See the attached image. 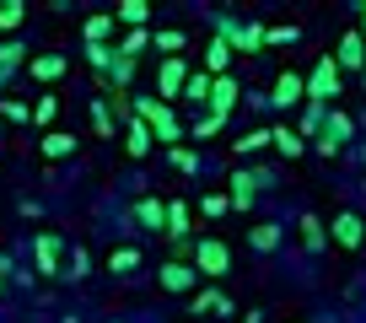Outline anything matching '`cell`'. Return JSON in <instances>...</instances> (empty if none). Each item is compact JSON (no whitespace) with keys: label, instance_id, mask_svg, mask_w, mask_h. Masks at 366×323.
<instances>
[{"label":"cell","instance_id":"7c38bea8","mask_svg":"<svg viewBox=\"0 0 366 323\" xmlns=\"http://www.w3.org/2000/svg\"><path fill=\"white\" fill-rule=\"evenodd\" d=\"M178 81H183V65H178V59H167V65H162V92H172Z\"/></svg>","mask_w":366,"mask_h":323},{"label":"cell","instance_id":"9c48e42d","mask_svg":"<svg viewBox=\"0 0 366 323\" xmlns=\"http://www.w3.org/2000/svg\"><path fill=\"white\" fill-rule=\"evenodd\" d=\"M129 151H135V156H146V151H151V129H146V124L129 129Z\"/></svg>","mask_w":366,"mask_h":323},{"label":"cell","instance_id":"d6986e66","mask_svg":"<svg viewBox=\"0 0 366 323\" xmlns=\"http://www.w3.org/2000/svg\"><path fill=\"white\" fill-rule=\"evenodd\" d=\"M253 248H274V227H259V232H253Z\"/></svg>","mask_w":366,"mask_h":323},{"label":"cell","instance_id":"ba28073f","mask_svg":"<svg viewBox=\"0 0 366 323\" xmlns=\"http://www.w3.org/2000/svg\"><path fill=\"white\" fill-rule=\"evenodd\" d=\"M232 97H237V86H232V81H216V119L232 108Z\"/></svg>","mask_w":366,"mask_h":323},{"label":"cell","instance_id":"2e32d148","mask_svg":"<svg viewBox=\"0 0 366 323\" xmlns=\"http://www.w3.org/2000/svg\"><path fill=\"white\" fill-rule=\"evenodd\" d=\"M340 242H361V227H355V221H350V216H345V221H340Z\"/></svg>","mask_w":366,"mask_h":323},{"label":"cell","instance_id":"7a4b0ae2","mask_svg":"<svg viewBox=\"0 0 366 323\" xmlns=\"http://www.w3.org/2000/svg\"><path fill=\"white\" fill-rule=\"evenodd\" d=\"M199 264H205L210 275H221V269H227V248H221V242H205V248H199Z\"/></svg>","mask_w":366,"mask_h":323},{"label":"cell","instance_id":"ffe728a7","mask_svg":"<svg viewBox=\"0 0 366 323\" xmlns=\"http://www.w3.org/2000/svg\"><path fill=\"white\" fill-rule=\"evenodd\" d=\"M16 59H22V49H16V44H6V49H0V65H16Z\"/></svg>","mask_w":366,"mask_h":323},{"label":"cell","instance_id":"e0dca14e","mask_svg":"<svg viewBox=\"0 0 366 323\" xmlns=\"http://www.w3.org/2000/svg\"><path fill=\"white\" fill-rule=\"evenodd\" d=\"M33 119H38V124H49V119H54V97H38V114Z\"/></svg>","mask_w":366,"mask_h":323},{"label":"cell","instance_id":"3957f363","mask_svg":"<svg viewBox=\"0 0 366 323\" xmlns=\"http://www.w3.org/2000/svg\"><path fill=\"white\" fill-rule=\"evenodd\" d=\"M297 97H302V81H297V76H280V81H274V103H286V108H291Z\"/></svg>","mask_w":366,"mask_h":323},{"label":"cell","instance_id":"5b68a950","mask_svg":"<svg viewBox=\"0 0 366 323\" xmlns=\"http://www.w3.org/2000/svg\"><path fill=\"white\" fill-rule=\"evenodd\" d=\"M189 280H194V275H189L183 264H167V269H162V286H167V291H183Z\"/></svg>","mask_w":366,"mask_h":323},{"label":"cell","instance_id":"5bb4252c","mask_svg":"<svg viewBox=\"0 0 366 323\" xmlns=\"http://www.w3.org/2000/svg\"><path fill=\"white\" fill-rule=\"evenodd\" d=\"M38 259H44V269H54V259H59V248H54V237H44V242H38Z\"/></svg>","mask_w":366,"mask_h":323},{"label":"cell","instance_id":"6da1fadb","mask_svg":"<svg viewBox=\"0 0 366 323\" xmlns=\"http://www.w3.org/2000/svg\"><path fill=\"white\" fill-rule=\"evenodd\" d=\"M140 119H146V124L157 129L162 140H172V135H178V124H172V114H167V108H157V97H140Z\"/></svg>","mask_w":366,"mask_h":323},{"label":"cell","instance_id":"277c9868","mask_svg":"<svg viewBox=\"0 0 366 323\" xmlns=\"http://www.w3.org/2000/svg\"><path fill=\"white\" fill-rule=\"evenodd\" d=\"M334 92V59H323L318 76H312V97H329Z\"/></svg>","mask_w":366,"mask_h":323},{"label":"cell","instance_id":"4fadbf2b","mask_svg":"<svg viewBox=\"0 0 366 323\" xmlns=\"http://www.w3.org/2000/svg\"><path fill=\"white\" fill-rule=\"evenodd\" d=\"M274 146L286 151V156H297V151H302V140H297V135H291V129H274Z\"/></svg>","mask_w":366,"mask_h":323},{"label":"cell","instance_id":"30bf717a","mask_svg":"<svg viewBox=\"0 0 366 323\" xmlns=\"http://www.w3.org/2000/svg\"><path fill=\"white\" fill-rule=\"evenodd\" d=\"M44 151H49V156H70V151H76V140H70V135H49Z\"/></svg>","mask_w":366,"mask_h":323},{"label":"cell","instance_id":"ac0fdd59","mask_svg":"<svg viewBox=\"0 0 366 323\" xmlns=\"http://www.w3.org/2000/svg\"><path fill=\"white\" fill-rule=\"evenodd\" d=\"M302 237H307V248H318V242H323V232H318V221H302Z\"/></svg>","mask_w":366,"mask_h":323},{"label":"cell","instance_id":"52a82bcc","mask_svg":"<svg viewBox=\"0 0 366 323\" xmlns=\"http://www.w3.org/2000/svg\"><path fill=\"white\" fill-rule=\"evenodd\" d=\"M146 6H140V0H129V6H119V22H129V27H140V22H146Z\"/></svg>","mask_w":366,"mask_h":323},{"label":"cell","instance_id":"9a60e30c","mask_svg":"<svg viewBox=\"0 0 366 323\" xmlns=\"http://www.w3.org/2000/svg\"><path fill=\"white\" fill-rule=\"evenodd\" d=\"M16 22H22V6H16V0H11V6H0V27H16Z\"/></svg>","mask_w":366,"mask_h":323},{"label":"cell","instance_id":"8992f818","mask_svg":"<svg viewBox=\"0 0 366 323\" xmlns=\"http://www.w3.org/2000/svg\"><path fill=\"white\" fill-rule=\"evenodd\" d=\"M59 70H65V59H59V54H44V59H33V76H44V81H54Z\"/></svg>","mask_w":366,"mask_h":323},{"label":"cell","instance_id":"8fae6325","mask_svg":"<svg viewBox=\"0 0 366 323\" xmlns=\"http://www.w3.org/2000/svg\"><path fill=\"white\" fill-rule=\"evenodd\" d=\"M340 65H361V38H345L340 44Z\"/></svg>","mask_w":366,"mask_h":323}]
</instances>
